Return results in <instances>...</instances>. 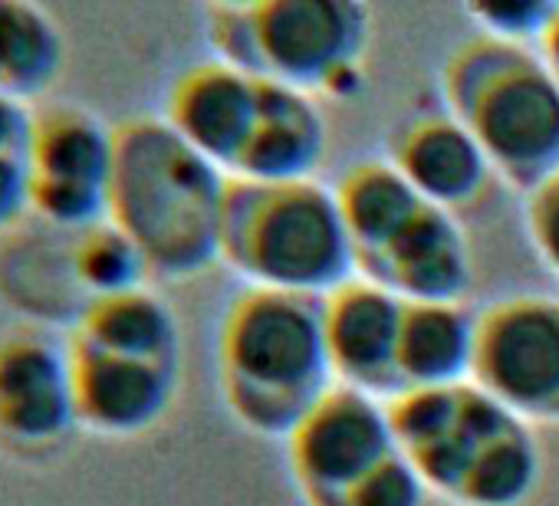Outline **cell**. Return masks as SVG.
<instances>
[{
    "label": "cell",
    "mask_w": 559,
    "mask_h": 506,
    "mask_svg": "<svg viewBox=\"0 0 559 506\" xmlns=\"http://www.w3.org/2000/svg\"><path fill=\"white\" fill-rule=\"evenodd\" d=\"M399 454L389 401L333 385L287 437V463L307 506H323Z\"/></svg>",
    "instance_id": "9"
},
{
    "label": "cell",
    "mask_w": 559,
    "mask_h": 506,
    "mask_svg": "<svg viewBox=\"0 0 559 506\" xmlns=\"http://www.w3.org/2000/svg\"><path fill=\"white\" fill-rule=\"evenodd\" d=\"M359 277L405 303H461L474 284L467 233L454 214L425 204Z\"/></svg>",
    "instance_id": "15"
},
{
    "label": "cell",
    "mask_w": 559,
    "mask_h": 506,
    "mask_svg": "<svg viewBox=\"0 0 559 506\" xmlns=\"http://www.w3.org/2000/svg\"><path fill=\"white\" fill-rule=\"evenodd\" d=\"M27 214H34L31 165L17 155H0V233H11Z\"/></svg>",
    "instance_id": "25"
},
{
    "label": "cell",
    "mask_w": 559,
    "mask_h": 506,
    "mask_svg": "<svg viewBox=\"0 0 559 506\" xmlns=\"http://www.w3.org/2000/svg\"><path fill=\"white\" fill-rule=\"evenodd\" d=\"M340 214L346 220L356 267L362 270L372 257L399 237V230L425 207L421 194L389 158H362L343 171L333 184Z\"/></svg>",
    "instance_id": "19"
},
{
    "label": "cell",
    "mask_w": 559,
    "mask_h": 506,
    "mask_svg": "<svg viewBox=\"0 0 559 506\" xmlns=\"http://www.w3.org/2000/svg\"><path fill=\"white\" fill-rule=\"evenodd\" d=\"M405 306V300L366 277H353L323 297L326 349L340 385L359 388L379 401H392L405 391L399 375Z\"/></svg>",
    "instance_id": "11"
},
{
    "label": "cell",
    "mask_w": 559,
    "mask_h": 506,
    "mask_svg": "<svg viewBox=\"0 0 559 506\" xmlns=\"http://www.w3.org/2000/svg\"><path fill=\"white\" fill-rule=\"evenodd\" d=\"M67 37L50 11L0 0V89L40 106L67 70Z\"/></svg>",
    "instance_id": "20"
},
{
    "label": "cell",
    "mask_w": 559,
    "mask_h": 506,
    "mask_svg": "<svg viewBox=\"0 0 559 506\" xmlns=\"http://www.w3.org/2000/svg\"><path fill=\"white\" fill-rule=\"evenodd\" d=\"M428 496L431 493L421 483V477L408 467L402 454H395L392 460H385L369 477H362L323 506H425Z\"/></svg>",
    "instance_id": "23"
},
{
    "label": "cell",
    "mask_w": 559,
    "mask_h": 506,
    "mask_svg": "<svg viewBox=\"0 0 559 506\" xmlns=\"http://www.w3.org/2000/svg\"><path fill=\"white\" fill-rule=\"evenodd\" d=\"M73 395L80 431L106 441H132L155 431L175 408L181 369L135 362L86 349L73 339Z\"/></svg>",
    "instance_id": "12"
},
{
    "label": "cell",
    "mask_w": 559,
    "mask_h": 506,
    "mask_svg": "<svg viewBox=\"0 0 559 506\" xmlns=\"http://www.w3.org/2000/svg\"><path fill=\"white\" fill-rule=\"evenodd\" d=\"M70 339L106 356L181 369L178 316L171 303L148 287L83 303Z\"/></svg>",
    "instance_id": "17"
},
{
    "label": "cell",
    "mask_w": 559,
    "mask_h": 506,
    "mask_svg": "<svg viewBox=\"0 0 559 506\" xmlns=\"http://www.w3.org/2000/svg\"><path fill=\"white\" fill-rule=\"evenodd\" d=\"M444 109L520 194L559 171V83L533 47L471 37L441 67Z\"/></svg>",
    "instance_id": "3"
},
{
    "label": "cell",
    "mask_w": 559,
    "mask_h": 506,
    "mask_svg": "<svg viewBox=\"0 0 559 506\" xmlns=\"http://www.w3.org/2000/svg\"><path fill=\"white\" fill-rule=\"evenodd\" d=\"M471 382L520 421L559 424V297H507L477 313Z\"/></svg>",
    "instance_id": "7"
},
{
    "label": "cell",
    "mask_w": 559,
    "mask_h": 506,
    "mask_svg": "<svg viewBox=\"0 0 559 506\" xmlns=\"http://www.w3.org/2000/svg\"><path fill=\"white\" fill-rule=\"evenodd\" d=\"M227 184L230 174L162 116L116 125L109 220L145 253L152 277L185 284L221 264Z\"/></svg>",
    "instance_id": "1"
},
{
    "label": "cell",
    "mask_w": 559,
    "mask_h": 506,
    "mask_svg": "<svg viewBox=\"0 0 559 506\" xmlns=\"http://www.w3.org/2000/svg\"><path fill=\"white\" fill-rule=\"evenodd\" d=\"M467 14L474 24H480L484 37L539 50L552 17L559 14V4H549V0H513V4H477L467 8Z\"/></svg>",
    "instance_id": "22"
},
{
    "label": "cell",
    "mask_w": 559,
    "mask_h": 506,
    "mask_svg": "<svg viewBox=\"0 0 559 506\" xmlns=\"http://www.w3.org/2000/svg\"><path fill=\"white\" fill-rule=\"evenodd\" d=\"M260 109V80L224 60L181 70L165 96L162 119L224 174H237Z\"/></svg>",
    "instance_id": "13"
},
{
    "label": "cell",
    "mask_w": 559,
    "mask_h": 506,
    "mask_svg": "<svg viewBox=\"0 0 559 506\" xmlns=\"http://www.w3.org/2000/svg\"><path fill=\"white\" fill-rule=\"evenodd\" d=\"M336 385L323 297L247 287L217 329V388L230 418L260 437H290Z\"/></svg>",
    "instance_id": "2"
},
{
    "label": "cell",
    "mask_w": 559,
    "mask_h": 506,
    "mask_svg": "<svg viewBox=\"0 0 559 506\" xmlns=\"http://www.w3.org/2000/svg\"><path fill=\"white\" fill-rule=\"evenodd\" d=\"M539 57L546 60L549 73H552V76H556V83H559V14L552 17V24H549L546 37H543V44H539Z\"/></svg>",
    "instance_id": "27"
},
{
    "label": "cell",
    "mask_w": 559,
    "mask_h": 506,
    "mask_svg": "<svg viewBox=\"0 0 559 506\" xmlns=\"http://www.w3.org/2000/svg\"><path fill=\"white\" fill-rule=\"evenodd\" d=\"M330 148V125L320 99L263 83L250 145L234 178L250 181H310Z\"/></svg>",
    "instance_id": "16"
},
{
    "label": "cell",
    "mask_w": 559,
    "mask_h": 506,
    "mask_svg": "<svg viewBox=\"0 0 559 506\" xmlns=\"http://www.w3.org/2000/svg\"><path fill=\"white\" fill-rule=\"evenodd\" d=\"M425 204L448 214L474 207L497 178L474 135L448 112H415L389 135L385 155Z\"/></svg>",
    "instance_id": "14"
},
{
    "label": "cell",
    "mask_w": 559,
    "mask_h": 506,
    "mask_svg": "<svg viewBox=\"0 0 559 506\" xmlns=\"http://www.w3.org/2000/svg\"><path fill=\"white\" fill-rule=\"evenodd\" d=\"M523 220L539 264L559 280V171L526 194Z\"/></svg>",
    "instance_id": "24"
},
{
    "label": "cell",
    "mask_w": 559,
    "mask_h": 506,
    "mask_svg": "<svg viewBox=\"0 0 559 506\" xmlns=\"http://www.w3.org/2000/svg\"><path fill=\"white\" fill-rule=\"evenodd\" d=\"M221 264L247 287L330 297L359 277L336 191L310 181L230 178Z\"/></svg>",
    "instance_id": "4"
},
{
    "label": "cell",
    "mask_w": 559,
    "mask_h": 506,
    "mask_svg": "<svg viewBox=\"0 0 559 506\" xmlns=\"http://www.w3.org/2000/svg\"><path fill=\"white\" fill-rule=\"evenodd\" d=\"M31 135H34V106L11 93H0V155L27 158Z\"/></svg>",
    "instance_id": "26"
},
{
    "label": "cell",
    "mask_w": 559,
    "mask_h": 506,
    "mask_svg": "<svg viewBox=\"0 0 559 506\" xmlns=\"http://www.w3.org/2000/svg\"><path fill=\"white\" fill-rule=\"evenodd\" d=\"M477 352V316L461 303H408L399 342L402 388L467 385Z\"/></svg>",
    "instance_id": "18"
},
{
    "label": "cell",
    "mask_w": 559,
    "mask_h": 506,
    "mask_svg": "<svg viewBox=\"0 0 559 506\" xmlns=\"http://www.w3.org/2000/svg\"><path fill=\"white\" fill-rule=\"evenodd\" d=\"M399 454L431 496L454 506L487 444L516 418L474 382L451 388H412L389 401Z\"/></svg>",
    "instance_id": "8"
},
{
    "label": "cell",
    "mask_w": 559,
    "mask_h": 506,
    "mask_svg": "<svg viewBox=\"0 0 559 506\" xmlns=\"http://www.w3.org/2000/svg\"><path fill=\"white\" fill-rule=\"evenodd\" d=\"M27 165L34 214L50 227L83 233L109 220L116 125L96 109L57 99L34 106Z\"/></svg>",
    "instance_id": "6"
},
{
    "label": "cell",
    "mask_w": 559,
    "mask_h": 506,
    "mask_svg": "<svg viewBox=\"0 0 559 506\" xmlns=\"http://www.w3.org/2000/svg\"><path fill=\"white\" fill-rule=\"evenodd\" d=\"M67 267H70V280L76 284V290L86 293V303L148 287V277H152L145 253L112 220H103L83 233H73Z\"/></svg>",
    "instance_id": "21"
},
{
    "label": "cell",
    "mask_w": 559,
    "mask_h": 506,
    "mask_svg": "<svg viewBox=\"0 0 559 506\" xmlns=\"http://www.w3.org/2000/svg\"><path fill=\"white\" fill-rule=\"evenodd\" d=\"M214 60L313 99H349L366 76L372 11L356 0H257L204 11Z\"/></svg>",
    "instance_id": "5"
},
{
    "label": "cell",
    "mask_w": 559,
    "mask_h": 506,
    "mask_svg": "<svg viewBox=\"0 0 559 506\" xmlns=\"http://www.w3.org/2000/svg\"><path fill=\"white\" fill-rule=\"evenodd\" d=\"M76 434L70 342L31 326L0 333V447L47 460Z\"/></svg>",
    "instance_id": "10"
},
{
    "label": "cell",
    "mask_w": 559,
    "mask_h": 506,
    "mask_svg": "<svg viewBox=\"0 0 559 506\" xmlns=\"http://www.w3.org/2000/svg\"><path fill=\"white\" fill-rule=\"evenodd\" d=\"M0 93H4V89H0Z\"/></svg>",
    "instance_id": "28"
}]
</instances>
